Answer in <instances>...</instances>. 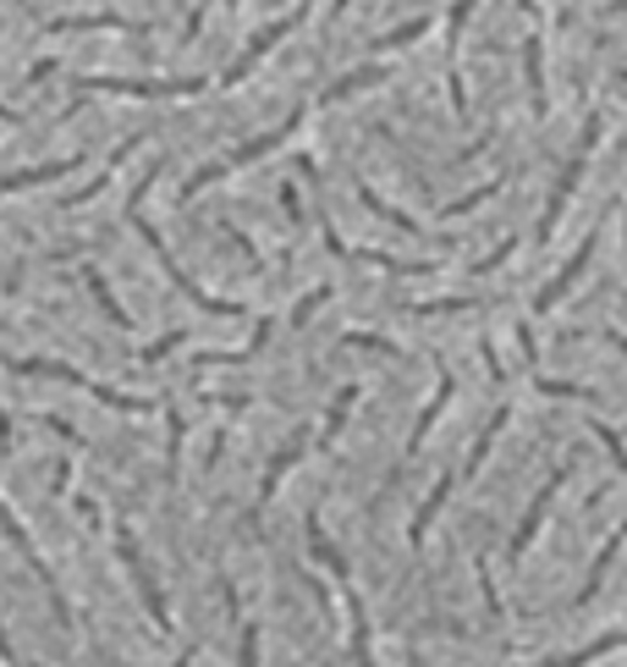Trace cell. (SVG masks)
Returning a JSON list of instances; mask_svg holds the SVG:
<instances>
[{
    "instance_id": "obj_24",
    "label": "cell",
    "mask_w": 627,
    "mask_h": 667,
    "mask_svg": "<svg viewBox=\"0 0 627 667\" xmlns=\"http://www.w3.org/2000/svg\"><path fill=\"white\" fill-rule=\"evenodd\" d=\"M413 667H424V662H418V656H413Z\"/></svg>"
},
{
    "instance_id": "obj_15",
    "label": "cell",
    "mask_w": 627,
    "mask_h": 667,
    "mask_svg": "<svg viewBox=\"0 0 627 667\" xmlns=\"http://www.w3.org/2000/svg\"><path fill=\"white\" fill-rule=\"evenodd\" d=\"M50 34H83V28H116V34H149V23H138V17H111V12H100V17H55V23H45Z\"/></svg>"
},
{
    "instance_id": "obj_18",
    "label": "cell",
    "mask_w": 627,
    "mask_h": 667,
    "mask_svg": "<svg viewBox=\"0 0 627 667\" xmlns=\"http://www.w3.org/2000/svg\"><path fill=\"white\" fill-rule=\"evenodd\" d=\"M83 287H88V293H95V304H100V309H105V314H111L116 325H127V331H133V314H127V309L116 304V293L105 287V276H100L95 265H83Z\"/></svg>"
},
{
    "instance_id": "obj_2",
    "label": "cell",
    "mask_w": 627,
    "mask_h": 667,
    "mask_svg": "<svg viewBox=\"0 0 627 667\" xmlns=\"http://www.w3.org/2000/svg\"><path fill=\"white\" fill-rule=\"evenodd\" d=\"M303 116H309V106H298V111H292V116H287L281 127H271V133H259V138L237 144V149H231L226 160H210V165H199V172L188 177V188H183V199H199V194H204L210 183H226L231 172H242V165H253L259 155H271V149H281V144H287V138H292V133L303 127Z\"/></svg>"
},
{
    "instance_id": "obj_17",
    "label": "cell",
    "mask_w": 627,
    "mask_h": 667,
    "mask_svg": "<svg viewBox=\"0 0 627 667\" xmlns=\"http://www.w3.org/2000/svg\"><path fill=\"white\" fill-rule=\"evenodd\" d=\"M352 403H358V386H341V392L330 397V413H325V425H319V442H314V447H330V442L341 436V425H347Z\"/></svg>"
},
{
    "instance_id": "obj_22",
    "label": "cell",
    "mask_w": 627,
    "mask_h": 667,
    "mask_svg": "<svg viewBox=\"0 0 627 667\" xmlns=\"http://www.w3.org/2000/svg\"><path fill=\"white\" fill-rule=\"evenodd\" d=\"M479 591H485V607L501 618V596H496V579H490V563L485 557H479Z\"/></svg>"
},
{
    "instance_id": "obj_13",
    "label": "cell",
    "mask_w": 627,
    "mask_h": 667,
    "mask_svg": "<svg viewBox=\"0 0 627 667\" xmlns=\"http://www.w3.org/2000/svg\"><path fill=\"white\" fill-rule=\"evenodd\" d=\"M452 491H457V474H440V480H435V491L424 496V508H418V514H413V524H407V541H413V552L424 546V535H429L435 514L446 508V496H452Z\"/></svg>"
},
{
    "instance_id": "obj_20",
    "label": "cell",
    "mask_w": 627,
    "mask_h": 667,
    "mask_svg": "<svg viewBox=\"0 0 627 667\" xmlns=\"http://www.w3.org/2000/svg\"><path fill=\"white\" fill-rule=\"evenodd\" d=\"M237 667H259V623L242 618V651H237Z\"/></svg>"
},
{
    "instance_id": "obj_1",
    "label": "cell",
    "mask_w": 627,
    "mask_h": 667,
    "mask_svg": "<svg viewBox=\"0 0 627 667\" xmlns=\"http://www.w3.org/2000/svg\"><path fill=\"white\" fill-rule=\"evenodd\" d=\"M154 177H160V172H149V177H143V183L133 188V199H127V221L138 226V237L149 243V255L160 260V271L171 276V287L183 293V298H193V304H199V309H210V314H242V304H231V298H215V293H204V287H199V282H193V276H188L183 265L171 260V248L160 243V232H154V226L143 221V194H149V183H154Z\"/></svg>"
},
{
    "instance_id": "obj_7",
    "label": "cell",
    "mask_w": 627,
    "mask_h": 667,
    "mask_svg": "<svg viewBox=\"0 0 627 667\" xmlns=\"http://www.w3.org/2000/svg\"><path fill=\"white\" fill-rule=\"evenodd\" d=\"M111 530H116V557H122V568L133 573V585H138V596H143V607H149L154 629H171V607H165V596H160V585H154V573H149V563H143L138 541L127 535V524H111Z\"/></svg>"
},
{
    "instance_id": "obj_4",
    "label": "cell",
    "mask_w": 627,
    "mask_h": 667,
    "mask_svg": "<svg viewBox=\"0 0 627 667\" xmlns=\"http://www.w3.org/2000/svg\"><path fill=\"white\" fill-rule=\"evenodd\" d=\"M77 95H127V100H183L204 95L210 77H72Z\"/></svg>"
},
{
    "instance_id": "obj_19",
    "label": "cell",
    "mask_w": 627,
    "mask_h": 667,
    "mask_svg": "<svg viewBox=\"0 0 627 667\" xmlns=\"http://www.w3.org/2000/svg\"><path fill=\"white\" fill-rule=\"evenodd\" d=\"M589 431H594V442H605V453H611V469L616 474H627V442L605 425V420H589Z\"/></svg>"
},
{
    "instance_id": "obj_9",
    "label": "cell",
    "mask_w": 627,
    "mask_h": 667,
    "mask_svg": "<svg viewBox=\"0 0 627 667\" xmlns=\"http://www.w3.org/2000/svg\"><path fill=\"white\" fill-rule=\"evenodd\" d=\"M567 474H573V458H562L556 469H551V480L534 491V503H528V514H523V524L512 530V557H523L528 546H534V535H540V524H546V514H551V503H556V491L567 485Z\"/></svg>"
},
{
    "instance_id": "obj_12",
    "label": "cell",
    "mask_w": 627,
    "mask_h": 667,
    "mask_svg": "<svg viewBox=\"0 0 627 667\" xmlns=\"http://www.w3.org/2000/svg\"><path fill=\"white\" fill-rule=\"evenodd\" d=\"M622 541H627V524H616V530H611V541L600 546V557L589 563V579H584V591L573 596V607H589V596H600V585H605V573H611V563H616Z\"/></svg>"
},
{
    "instance_id": "obj_3",
    "label": "cell",
    "mask_w": 627,
    "mask_h": 667,
    "mask_svg": "<svg viewBox=\"0 0 627 667\" xmlns=\"http://www.w3.org/2000/svg\"><path fill=\"white\" fill-rule=\"evenodd\" d=\"M309 546H314V557L336 573V585H341V602H347V623H352V662L358 667H375V651H369V618H364V596L352 591V579H347V563H341V552L325 541V530H319V519H309Z\"/></svg>"
},
{
    "instance_id": "obj_16",
    "label": "cell",
    "mask_w": 627,
    "mask_h": 667,
    "mask_svg": "<svg viewBox=\"0 0 627 667\" xmlns=\"http://www.w3.org/2000/svg\"><path fill=\"white\" fill-rule=\"evenodd\" d=\"M611 651H627V634H600V640H589V645H578V651H567V656H551L546 667H589V662H600V656H611Z\"/></svg>"
},
{
    "instance_id": "obj_5",
    "label": "cell",
    "mask_w": 627,
    "mask_h": 667,
    "mask_svg": "<svg viewBox=\"0 0 627 667\" xmlns=\"http://www.w3.org/2000/svg\"><path fill=\"white\" fill-rule=\"evenodd\" d=\"M12 370H17V375H45V381L83 386L88 397H100L105 408H122V413H149L143 397H122L116 386H105V381H95V375H83V370H72V365H55V359H12Z\"/></svg>"
},
{
    "instance_id": "obj_10",
    "label": "cell",
    "mask_w": 627,
    "mask_h": 667,
    "mask_svg": "<svg viewBox=\"0 0 627 667\" xmlns=\"http://www.w3.org/2000/svg\"><path fill=\"white\" fill-rule=\"evenodd\" d=\"M457 397V375L452 370H435V397L424 403V413H418V425H413V436H407V458H418V447L429 442V431H435V420H440V413H446V403H452Z\"/></svg>"
},
{
    "instance_id": "obj_23",
    "label": "cell",
    "mask_w": 627,
    "mask_h": 667,
    "mask_svg": "<svg viewBox=\"0 0 627 667\" xmlns=\"http://www.w3.org/2000/svg\"><path fill=\"white\" fill-rule=\"evenodd\" d=\"M183 343H188V337H183V331H171V337H160V343H149V348H143L138 359H165L171 348H183Z\"/></svg>"
},
{
    "instance_id": "obj_21",
    "label": "cell",
    "mask_w": 627,
    "mask_h": 667,
    "mask_svg": "<svg viewBox=\"0 0 627 667\" xmlns=\"http://www.w3.org/2000/svg\"><path fill=\"white\" fill-rule=\"evenodd\" d=\"M319 304H330V287H314V293H309V298H298V309H292V320H298V325H303V320H309V314H314V309H319Z\"/></svg>"
},
{
    "instance_id": "obj_11",
    "label": "cell",
    "mask_w": 627,
    "mask_h": 667,
    "mask_svg": "<svg viewBox=\"0 0 627 667\" xmlns=\"http://www.w3.org/2000/svg\"><path fill=\"white\" fill-rule=\"evenodd\" d=\"M77 165H83V160L72 155V160H50V165H28V172H12V177H0V199H7V194H23V188H45V183L77 172Z\"/></svg>"
},
{
    "instance_id": "obj_14",
    "label": "cell",
    "mask_w": 627,
    "mask_h": 667,
    "mask_svg": "<svg viewBox=\"0 0 627 667\" xmlns=\"http://www.w3.org/2000/svg\"><path fill=\"white\" fill-rule=\"evenodd\" d=\"M303 453H309V436H292V447L271 458V469H264V485H259V503H253V514H259V508H271V496L281 491V480H287V469H292V464H298Z\"/></svg>"
},
{
    "instance_id": "obj_8",
    "label": "cell",
    "mask_w": 627,
    "mask_h": 667,
    "mask_svg": "<svg viewBox=\"0 0 627 667\" xmlns=\"http://www.w3.org/2000/svg\"><path fill=\"white\" fill-rule=\"evenodd\" d=\"M0 530H7V541H12V546L23 552V563H28V568L39 573V585H45V596H50V607H55V618H61V623L72 629V607H66V596H61V585H55V573L45 568V557H39V546L28 541V530H23V519H17V514H12L7 503H0Z\"/></svg>"
},
{
    "instance_id": "obj_6",
    "label": "cell",
    "mask_w": 627,
    "mask_h": 667,
    "mask_svg": "<svg viewBox=\"0 0 627 667\" xmlns=\"http://www.w3.org/2000/svg\"><path fill=\"white\" fill-rule=\"evenodd\" d=\"M309 7H314V0H298V7H292V12L281 17V23H271V28H259V34H253V39L242 45V55H237V61H231V66L221 72V89H231V83H242V77H248V72H253V66H259L264 55H271V50H276V45H281V39L292 34V28H303Z\"/></svg>"
}]
</instances>
